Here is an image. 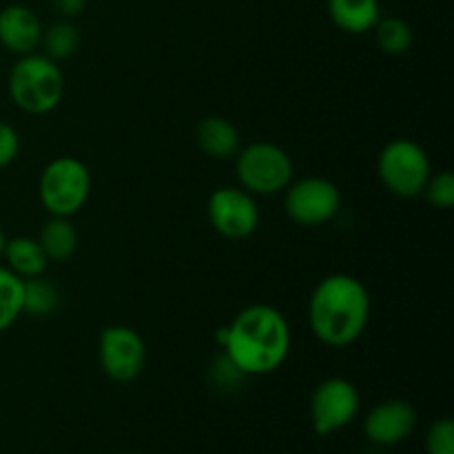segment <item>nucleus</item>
Masks as SVG:
<instances>
[{
    "label": "nucleus",
    "mask_w": 454,
    "mask_h": 454,
    "mask_svg": "<svg viewBox=\"0 0 454 454\" xmlns=\"http://www.w3.org/2000/svg\"><path fill=\"white\" fill-rule=\"evenodd\" d=\"M235 171L244 191L251 195L282 193L295 177V164L282 146L253 142L235 155Z\"/></svg>",
    "instance_id": "6"
},
{
    "label": "nucleus",
    "mask_w": 454,
    "mask_h": 454,
    "mask_svg": "<svg viewBox=\"0 0 454 454\" xmlns=\"http://www.w3.org/2000/svg\"><path fill=\"white\" fill-rule=\"evenodd\" d=\"M340 208L341 193L328 177H300L284 189V211L288 220L306 229L328 224Z\"/></svg>",
    "instance_id": "7"
},
{
    "label": "nucleus",
    "mask_w": 454,
    "mask_h": 454,
    "mask_svg": "<svg viewBox=\"0 0 454 454\" xmlns=\"http://www.w3.org/2000/svg\"><path fill=\"white\" fill-rule=\"evenodd\" d=\"M364 454H390V452H386V448H371V450H366Z\"/></svg>",
    "instance_id": "27"
},
{
    "label": "nucleus",
    "mask_w": 454,
    "mask_h": 454,
    "mask_svg": "<svg viewBox=\"0 0 454 454\" xmlns=\"http://www.w3.org/2000/svg\"><path fill=\"white\" fill-rule=\"evenodd\" d=\"M129 454H136V452H129Z\"/></svg>",
    "instance_id": "28"
},
{
    "label": "nucleus",
    "mask_w": 454,
    "mask_h": 454,
    "mask_svg": "<svg viewBox=\"0 0 454 454\" xmlns=\"http://www.w3.org/2000/svg\"><path fill=\"white\" fill-rule=\"evenodd\" d=\"M60 306V291L53 282L38 278L22 279V315L29 317H49Z\"/></svg>",
    "instance_id": "17"
},
{
    "label": "nucleus",
    "mask_w": 454,
    "mask_h": 454,
    "mask_svg": "<svg viewBox=\"0 0 454 454\" xmlns=\"http://www.w3.org/2000/svg\"><path fill=\"white\" fill-rule=\"evenodd\" d=\"M20 151V137L9 122L0 120V168L9 167L18 158Z\"/></svg>",
    "instance_id": "24"
},
{
    "label": "nucleus",
    "mask_w": 454,
    "mask_h": 454,
    "mask_svg": "<svg viewBox=\"0 0 454 454\" xmlns=\"http://www.w3.org/2000/svg\"><path fill=\"white\" fill-rule=\"evenodd\" d=\"M207 213L215 233L233 242L251 238L260 226L255 195L244 191L242 186H222L213 191L207 202Z\"/></svg>",
    "instance_id": "8"
},
{
    "label": "nucleus",
    "mask_w": 454,
    "mask_h": 454,
    "mask_svg": "<svg viewBox=\"0 0 454 454\" xmlns=\"http://www.w3.org/2000/svg\"><path fill=\"white\" fill-rule=\"evenodd\" d=\"M377 176L395 198L412 200L424 193L426 182L433 176V167L419 142L397 137L381 149L377 158Z\"/></svg>",
    "instance_id": "5"
},
{
    "label": "nucleus",
    "mask_w": 454,
    "mask_h": 454,
    "mask_svg": "<svg viewBox=\"0 0 454 454\" xmlns=\"http://www.w3.org/2000/svg\"><path fill=\"white\" fill-rule=\"evenodd\" d=\"M4 242H7V238H4L3 229H0V260H3V251H4Z\"/></svg>",
    "instance_id": "26"
},
{
    "label": "nucleus",
    "mask_w": 454,
    "mask_h": 454,
    "mask_svg": "<svg viewBox=\"0 0 454 454\" xmlns=\"http://www.w3.org/2000/svg\"><path fill=\"white\" fill-rule=\"evenodd\" d=\"M244 377L247 375H244V372L239 371L233 362H231V357L226 353H222L220 357L213 362L211 380H213V384L220 386V388H224V390L238 388V386L244 381Z\"/></svg>",
    "instance_id": "23"
},
{
    "label": "nucleus",
    "mask_w": 454,
    "mask_h": 454,
    "mask_svg": "<svg viewBox=\"0 0 454 454\" xmlns=\"http://www.w3.org/2000/svg\"><path fill=\"white\" fill-rule=\"evenodd\" d=\"M82 43V35H80L78 25H74L71 20L62 18V20L53 22L47 29H43V40H40V49L47 58H51L53 62L69 60L71 56H75Z\"/></svg>",
    "instance_id": "18"
},
{
    "label": "nucleus",
    "mask_w": 454,
    "mask_h": 454,
    "mask_svg": "<svg viewBox=\"0 0 454 454\" xmlns=\"http://www.w3.org/2000/svg\"><path fill=\"white\" fill-rule=\"evenodd\" d=\"M9 96L25 114H51L65 98V74L44 53L22 56L9 71Z\"/></svg>",
    "instance_id": "3"
},
{
    "label": "nucleus",
    "mask_w": 454,
    "mask_h": 454,
    "mask_svg": "<svg viewBox=\"0 0 454 454\" xmlns=\"http://www.w3.org/2000/svg\"><path fill=\"white\" fill-rule=\"evenodd\" d=\"M326 9L333 25L350 35L372 31L381 18L380 0H326Z\"/></svg>",
    "instance_id": "14"
},
{
    "label": "nucleus",
    "mask_w": 454,
    "mask_h": 454,
    "mask_svg": "<svg viewBox=\"0 0 454 454\" xmlns=\"http://www.w3.org/2000/svg\"><path fill=\"white\" fill-rule=\"evenodd\" d=\"M43 29L38 13L25 4H7L0 9V47L13 56L22 58L38 51Z\"/></svg>",
    "instance_id": "12"
},
{
    "label": "nucleus",
    "mask_w": 454,
    "mask_h": 454,
    "mask_svg": "<svg viewBox=\"0 0 454 454\" xmlns=\"http://www.w3.org/2000/svg\"><path fill=\"white\" fill-rule=\"evenodd\" d=\"M3 260L4 266L20 279L44 275L49 264V257L44 255L38 239L25 238V235H18V238H12L4 242Z\"/></svg>",
    "instance_id": "15"
},
{
    "label": "nucleus",
    "mask_w": 454,
    "mask_h": 454,
    "mask_svg": "<svg viewBox=\"0 0 454 454\" xmlns=\"http://www.w3.org/2000/svg\"><path fill=\"white\" fill-rule=\"evenodd\" d=\"M51 7L56 9L58 16L74 20L87 9V0H51Z\"/></svg>",
    "instance_id": "25"
},
{
    "label": "nucleus",
    "mask_w": 454,
    "mask_h": 454,
    "mask_svg": "<svg viewBox=\"0 0 454 454\" xmlns=\"http://www.w3.org/2000/svg\"><path fill=\"white\" fill-rule=\"evenodd\" d=\"M98 359L111 381L129 384L142 375L146 364V346L140 333L131 326L105 328L98 340Z\"/></svg>",
    "instance_id": "9"
},
{
    "label": "nucleus",
    "mask_w": 454,
    "mask_h": 454,
    "mask_svg": "<svg viewBox=\"0 0 454 454\" xmlns=\"http://www.w3.org/2000/svg\"><path fill=\"white\" fill-rule=\"evenodd\" d=\"M91 195V173L74 155L53 158L38 180V198L49 215L71 217L82 211Z\"/></svg>",
    "instance_id": "4"
},
{
    "label": "nucleus",
    "mask_w": 454,
    "mask_h": 454,
    "mask_svg": "<svg viewBox=\"0 0 454 454\" xmlns=\"http://www.w3.org/2000/svg\"><path fill=\"white\" fill-rule=\"evenodd\" d=\"M359 390L353 381L344 377H328L310 397V424L315 433L326 434L340 433L346 426L353 424L359 412Z\"/></svg>",
    "instance_id": "10"
},
{
    "label": "nucleus",
    "mask_w": 454,
    "mask_h": 454,
    "mask_svg": "<svg viewBox=\"0 0 454 454\" xmlns=\"http://www.w3.org/2000/svg\"><path fill=\"white\" fill-rule=\"evenodd\" d=\"M426 452L454 454V421L439 419L426 433Z\"/></svg>",
    "instance_id": "22"
},
{
    "label": "nucleus",
    "mask_w": 454,
    "mask_h": 454,
    "mask_svg": "<svg viewBox=\"0 0 454 454\" xmlns=\"http://www.w3.org/2000/svg\"><path fill=\"white\" fill-rule=\"evenodd\" d=\"M372 34H375L377 47L388 56H403L411 51L412 40H415L412 27L397 16H381L372 27Z\"/></svg>",
    "instance_id": "19"
},
{
    "label": "nucleus",
    "mask_w": 454,
    "mask_h": 454,
    "mask_svg": "<svg viewBox=\"0 0 454 454\" xmlns=\"http://www.w3.org/2000/svg\"><path fill=\"white\" fill-rule=\"evenodd\" d=\"M371 293L355 275L333 273L319 279L309 300V326L322 344L346 348L366 333Z\"/></svg>",
    "instance_id": "2"
},
{
    "label": "nucleus",
    "mask_w": 454,
    "mask_h": 454,
    "mask_svg": "<svg viewBox=\"0 0 454 454\" xmlns=\"http://www.w3.org/2000/svg\"><path fill=\"white\" fill-rule=\"evenodd\" d=\"M426 202L439 211H448L454 207V176L450 171H442L437 176H430L424 186Z\"/></svg>",
    "instance_id": "21"
},
{
    "label": "nucleus",
    "mask_w": 454,
    "mask_h": 454,
    "mask_svg": "<svg viewBox=\"0 0 454 454\" xmlns=\"http://www.w3.org/2000/svg\"><path fill=\"white\" fill-rule=\"evenodd\" d=\"M38 244L43 247L49 262H67L75 255L80 244L78 229L74 226L71 217L51 215L43 224L38 233Z\"/></svg>",
    "instance_id": "16"
},
{
    "label": "nucleus",
    "mask_w": 454,
    "mask_h": 454,
    "mask_svg": "<svg viewBox=\"0 0 454 454\" xmlns=\"http://www.w3.org/2000/svg\"><path fill=\"white\" fill-rule=\"evenodd\" d=\"M195 142L204 155L213 160H231L242 149L238 127L222 115H207L198 122Z\"/></svg>",
    "instance_id": "13"
},
{
    "label": "nucleus",
    "mask_w": 454,
    "mask_h": 454,
    "mask_svg": "<svg viewBox=\"0 0 454 454\" xmlns=\"http://www.w3.org/2000/svg\"><path fill=\"white\" fill-rule=\"evenodd\" d=\"M22 315V279L0 266V333L12 328Z\"/></svg>",
    "instance_id": "20"
},
{
    "label": "nucleus",
    "mask_w": 454,
    "mask_h": 454,
    "mask_svg": "<svg viewBox=\"0 0 454 454\" xmlns=\"http://www.w3.org/2000/svg\"><path fill=\"white\" fill-rule=\"evenodd\" d=\"M417 428V411L406 399H386L371 408L364 421V434L377 448L406 442Z\"/></svg>",
    "instance_id": "11"
},
{
    "label": "nucleus",
    "mask_w": 454,
    "mask_h": 454,
    "mask_svg": "<svg viewBox=\"0 0 454 454\" xmlns=\"http://www.w3.org/2000/svg\"><path fill=\"white\" fill-rule=\"evenodd\" d=\"M220 341L231 362L247 377L279 371L291 353L286 317L269 304H251L220 331Z\"/></svg>",
    "instance_id": "1"
}]
</instances>
